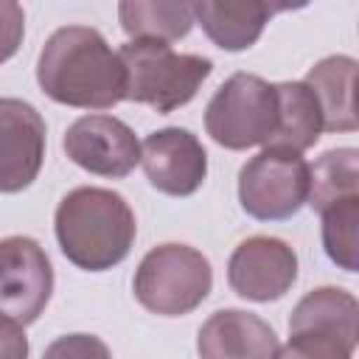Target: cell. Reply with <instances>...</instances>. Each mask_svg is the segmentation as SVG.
<instances>
[{
  "label": "cell",
  "instance_id": "10",
  "mask_svg": "<svg viewBox=\"0 0 359 359\" xmlns=\"http://www.w3.org/2000/svg\"><path fill=\"white\" fill-rule=\"evenodd\" d=\"M65 154L84 171L121 180L140 163L135 132L115 115H84L65 132Z\"/></svg>",
  "mask_w": 359,
  "mask_h": 359
},
{
  "label": "cell",
  "instance_id": "12",
  "mask_svg": "<svg viewBox=\"0 0 359 359\" xmlns=\"http://www.w3.org/2000/svg\"><path fill=\"white\" fill-rule=\"evenodd\" d=\"M45 121L22 98H0V194L25 191L45 163Z\"/></svg>",
  "mask_w": 359,
  "mask_h": 359
},
{
  "label": "cell",
  "instance_id": "8",
  "mask_svg": "<svg viewBox=\"0 0 359 359\" xmlns=\"http://www.w3.org/2000/svg\"><path fill=\"white\" fill-rule=\"evenodd\" d=\"M53 294V266L39 241L28 236L0 238V314L31 325Z\"/></svg>",
  "mask_w": 359,
  "mask_h": 359
},
{
  "label": "cell",
  "instance_id": "9",
  "mask_svg": "<svg viewBox=\"0 0 359 359\" xmlns=\"http://www.w3.org/2000/svg\"><path fill=\"white\" fill-rule=\"evenodd\" d=\"M297 280V252L275 236L244 238L227 261L230 289L252 303L283 297Z\"/></svg>",
  "mask_w": 359,
  "mask_h": 359
},
{
  "label": "cell",
  "instance_id": "2",
  "mask_svg": "<svg viewBox=\"0 0 359 359\" xmlns=\"http://www.w3.org/2000/svg\"><path fill=\"white\" fill-rule=\"evenodd\" d=\"M53 230L65 258L87 272L118 266L137 236L129 202L118 191L95 185H81L62 196Z\"/></svg>",
  "mask_w": 359,
  "mask_h": 359
},
{
  "label": "cell",
  "instance_id": "21",
  "mask_svg": "<svg viewBox=\"0 0 359 359\" xmlns=\"http://www.w3.org/2000/svg\"><path fill=\"white\" fill-rule=\"evenodd\" d=\"M22 34H25L22 6L14 0H0V65L20 50Z\"/></svg>",
  "mask_w": 359,
  "mask_h": 359
},
{
  "label": "cell",
  "instance_id": "4",
  "mask_svg": "<svg viewBox=\"0 0 359 359\" xmlns=\"http://www.w3.org/2000/svg\"><path fill=\"white\" fill-rule=\"evenodd\" d=\"M359 337V303L337 286L311 289L289 317V342L275 359H353Z\"/></svg>",
  "mask_w": 359,
  "mask_h": 359
},
{
  "label": "cell",
  "instance_id": "22",
  "mask_svg": "<svg viewBox=\"0 0 359 359\" xmlns=\"http://www.w3.org/2000/svg\"><path fill=\"white\" fill-rule=\"evenodd\" d=\"M0 359H28L25 325L0 314Z\"/></svg>",
  "mask_w": 359,
  "mask_h": 359
},
{
  "label": "cell",
  "instance_id": "15",
  "mask_svg": "<svg viewBox=\"0 0 359 359\" xmlns=\"http://www.w3.org/2000/svg\"><path fill=\"white\" fill-rule=\"evenodd\" d=\"M311 90L323 132H353L356 121V59L351 56H325L303 79Z\"/></svg>",
  "mask_w": 359,
  "mask_h": 359
},
{
  "label": "cell",
  "instance_id": "1",
  "mask_svg": "<svg viewBox=\"0 0 359 359\" xmlns=\"http://www.w3.org/2000/svg\"><path fill=\"white\" fill-rule=\"evenodd\" d=\"M36 81L48 98L79 109H112L126 98L118 50L90 25L56 28L36 62Z\"/></svg>",
  "mask_w": 359,
  "mask_h": 359
},
{
  "label": "cell",
  "instance_id": "13",
  "mask_svg": "<svg viewBox=\"0 0 359 359\" xmlns=\"http://www.w3.org/2000/svg\"><path fill=\"white\" fill-rule=\"evenodd\" d=\"M278 348L275 328L244 309L213 311L196 337L199 359H275Z\"/></svg>",
  "mask_w": 359,
  "mask_h": 359
},
{
  "label": "cell",
  "instance_id": "5",
  "mask_svg": "<svg viewBox=\"0 0 359 359\" xmlns=\"http://www.w3.org/2000/svg\"><path fill=\"white\" fill-rule=\"evenodd\" d=\"M278 90L255 73H233L205 107L208 135L230 149L244 151L252 146H272L278 135Z\"/></svg>",
  "mask_w": 359,
  "mask_h": 359
},
{
  "label": "cell",
  "instance_id": "6",
  "mask_svg": "<svg viewBox=\"0 0 359 359\" xmlns=\"http://www.w3.org/2000/svg\"><path fill=\"white\" fill-rule=\"evenodd\" d=\"M210 261L188 244H160L143 255L135 269V297L160 317L191 314L210 294Z\"/></svg>",
  "mask_w": 359,
  "mask_h": 359
},
{
  "label": "cell",
  "instance_id": "3",
  "mask_svg": "<svg viewBox=\"0 0 359 359\" xmlns=\"http://www.w3.org/2000/svg\"><path fill=\"white\" fill-rule=\"evenodd\" d=\"M118 56L126 73L123 101L146 104L163 115L185 107L213 70L208 56L177 53L171 45L151 39H129Z\"/></svg>",
  "mask_w": 359,
  "mask_h": 359
},
{
  "label": "cell",
  "instance_id": "7",
  "mask_svg": "<svg viewBox=\"0 0 359 359\" xmlns=\"http://www.w3.org/2000/svg\"><path fill=\"white\" fill-rule=\"evenodd\" d=\"M238 202L261 222L292 219L309 202V163L292 149L266 146L238 174Z\"/></svg>",
  "mask_w": 359,
  "mask_h": 359
},
{
  "label": "cell",
  "instance_id": "11",
  "mask_svg": "<svg viewBox=\"0 0 359 359\" xmlns=\"http://www.w3.org/2000/svg\"><path fill=\"white\" fill-rule=\"evenodd\" d=\"M146 180L168 196H191L208 177V151L199 137L180 126L151 132L140 146Z\"/></svg>",
  "mask_w": 359,
  "mask_h": 359
},
{
  "label": "cell",
  "instance_id": "19",
  "mask_svg": "<svg viewBox=\"0 0 359 359\" xmlns=\"http://www.w3.org/2000/svg\"><path fill=\"white\" fill-rule=\"evenodd\" d=\"M323 247L325 255L345 272L359 269V196L342 199L323 213Z\"/></svg>",
  "mask_w": 359,
  "mask_h": 359
},
{
  "label": "cell",
  "instance_id": "17",
  "mask_svg": "<svg viewBox=\"0 0 359 359\" xmlns=\"http://www.w3.org/2000/svg\"><path fill=\"white\" fill-rule=\"evenodd\" d=\"M275 90H278L280 115H278V135L272 146L292 149L300 154L320 140V132H323L320 107L303 81H278Z\"/></svg>",
  "mask_w": 359,
  "mask_h": 359
},
{
  "label": "cell",
  "instance_id": "20",
  "mask_svg": "<svg viewBox=\"0 0 359 359\" xmlns=\"http://www.w3.org/2000/svg\"><path fill=\"white\" fill-rule=\"evenodd\" d=\"M42 359H112V353L107 342L93 334H65L45 348Z\"/></svg>",
  "mask_w": 359,
  "mask_h": 359
},
{
  "label": "cell",
  "instance_id": "14",
  "mask_svg": "<svg viewBox=\"0 0 359 359\" xmlns=\"http://www.w3.org/2000/svg\"><path fill=\"white\" fill-rule=\"evenodd\" d=\"M194 22L222 50H247L264 34L272 6L264 0H199L191 3Z\"/></svg>",
  "mask_w": 359,
  "mask_h": 359
},
{
  "label": "cell",
  "instance_id": "16",
  "mask_svg": "<svg viewBox=\"0 0 359 359\" xmlns=\"http://www.w3.org/2000/svg\"><path fill=\"white\" fill-rule=\"evenodd\" d=\"M121 28L132 39H151V42H177L188 36L194 25L191 3L180 0H123L118 3Z\"/></svg>",
  "mask_w": 359,
  "mask_h": 359
},
{
  "label": "cell",
  "instance_id": "18",
  "mask_svg": "<svg viewBox=\"0 0 359 359\" xmlns=\"http://www.w3.org/2000/svg\"><path fill=\"white\" fill-rule=\"evenodd\" d=\"M353 196H359V151L353 146L331 149L309 165V205L317 213Z\"/></svg>",
  "mask_w": 359,
  "mask_h": 359
}]
</instances>
